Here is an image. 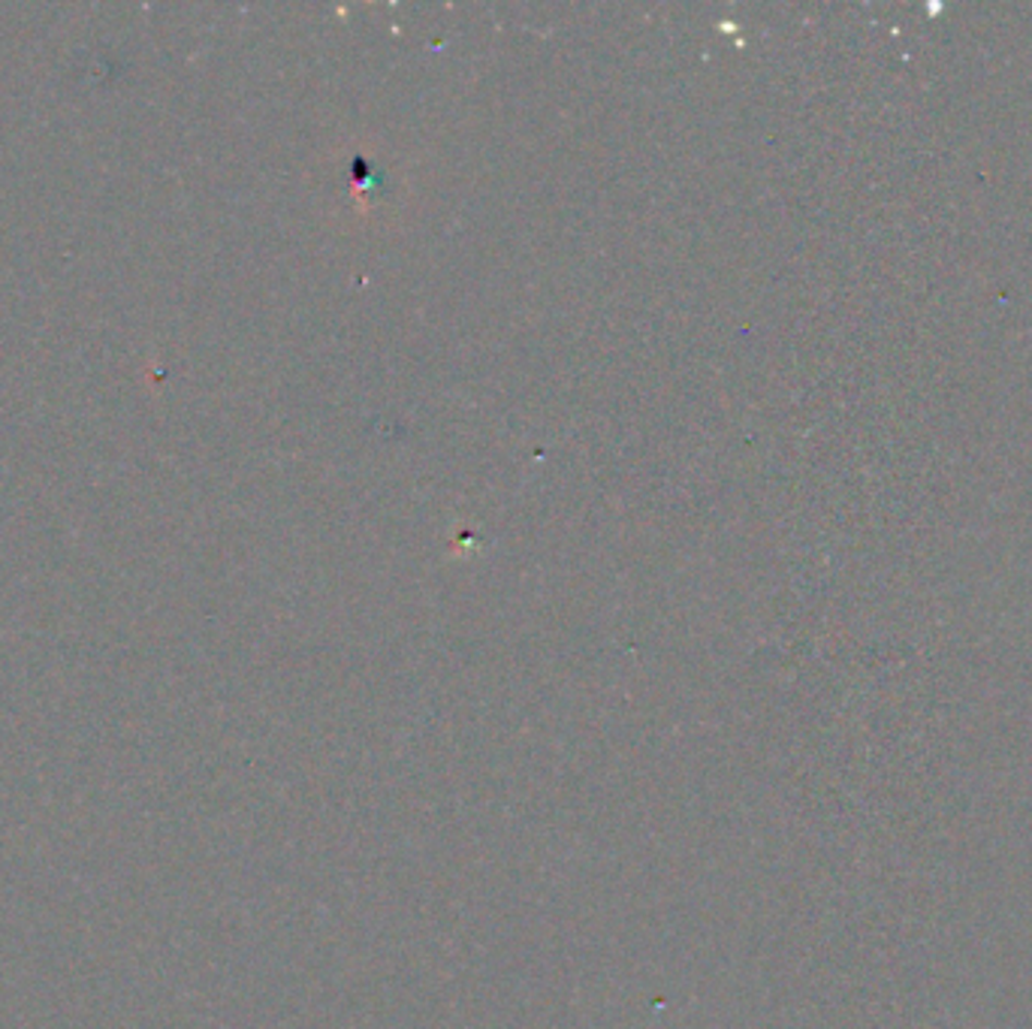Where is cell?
I'll use <instances>...</instances> for the list:
<instances>
[]
</instances>
